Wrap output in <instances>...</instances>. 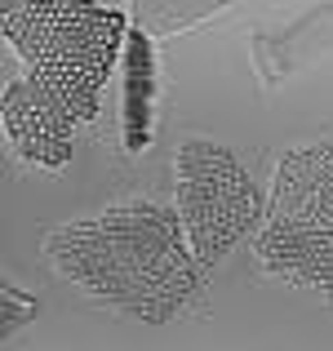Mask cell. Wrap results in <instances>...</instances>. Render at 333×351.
<instances>
[{
    "instance_id": "1",
    "label": "cell",
    "mask_w": 333,
    "mask_h": 351,
    "mask_svg": "<svg viewBox=\"0 0 333 351\" xmlns=\"http://www.w3.org/2000/svg\"><path fill=\"white\" fill-rule=\"evenodd\" d=\"M45 263L85 298L147 325L200 307L209 271L182 232L178 209L169 214L160 205H116L98 218L53 227L45 236Z\"/></svg>"
},
{
    "instance_id": "2",
    "label": "cell",
    "mask_w": 333,
    "mask_h": 351,
    "mask_svg": "<svg viewBox=\"0 0 333 351\" xmlns=\"http://www.w3.org/2000/svg\"><path fill=\"white\" fill-rule=\"evenodd\" d=\"M5 36L36 80L71 112L98 120V98L129 36V18L98 0H0Z\"/></svg>"
},
{
    "instance_id": "3",
    "label": "cell",
    "mask_w": 333,
    "mask_h": 351,
    "mask_svg": "<svg viewBox=\"0 0 333 351\" xmlns=\"http://www.w3.org/2000/svg\"><path fill=\"white\" fill-rule=\"evenodd\" d=\"M258 263L298 289L333 293V147L311 143L280 160L267 223L254 240Z\"/></svg>"
},
{
    "instance_id": "4",
    "label": "cell",
    "mask_w": 333,
    "mask_h": 351,
    "mask_svg": "<svg viewBox=\"0 0 333 351\" xmlns=\"http://www.w3.org/2000/svg\"><path fill=\"white\" fill-rule=\"evenodd\" d=\"M178 218L191 249L205 267H218L231 249L254 232L258 218H267V196L258 178L218 143L191 138L178 147Z\"/></svg>"
},
{
    "instance_id": "5",
    "label": "cell",
    "mask_w": 333,
    "mask_h": 351,
    "mask_svg": "<svg viewBox=\"0 0 333 351\" xmlns=\"http://www.w3.org/2000/svg\"><path fill=\"white\" fill-rule=\"evenodd\" d=\"M80 116L45 80L23 76L5 85V134L23 160L40 169H62L71 160V134Z\"/></svg>"
},
{
    "instance_id": "6",
    "label": "cell",
    "mask_w": 333,
    "mask_h": 351,
    "mask_svg": "<svg viewBox=\"0 0 333 351\" xmlns=\"http://www.w3.org/2000/svg\"><path fill=\"white\" fill-rule=\"evenodd\" d=\"M134 23L151 36H178L227 9V0H129Z\"/></svg>"
}]
</instances>
